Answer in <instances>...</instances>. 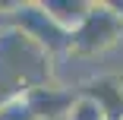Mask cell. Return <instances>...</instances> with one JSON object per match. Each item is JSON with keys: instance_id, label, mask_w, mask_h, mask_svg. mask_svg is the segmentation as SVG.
Masks as SVG:
<instances>
[{"instance_id": "cell-7", "label": "cell", "mask_w": 123, "mask_h": 120, "mask_svg": "<svg viewBox=\"0 0 123 120\" xmlns=\"http://www.w3.org/2000/svg\"><path fill=\"white\" fill-rule=\"evenodd\" d=\"M111 6H114V13H117V16L123 19V0H117V3H111Z\"/></svg>"}, {"instance_id": "cell-3", "label": "cell", "mask_w": 123, "mask_h": 120, "mask_svg": "<svg viewBox=\"0 0 123 120\" xmlns=\"http://www.w3.org/2000/svg\"><path fill=\"white\" fill-rule=\"evenodd\" d=\"M79 92L73 88H57V85H35L22 92V101H25L29 114L35 120H57L63 114H69L73 101H76Z\"/></svg>"}, {"instance_id": "cell-5", "label": "cell", "mask_w": 123, "mask_h": 120, "mask_svg": "<svg viewBox=\"0 0 123 120\" xmlns=\"http://www.w3.org/2000/svg\"><path fill=\"white\" fill-rule=\"evenodd\" d=\"M41 10L51 16L63 32H69V35H73V32L82 25V19L88 16L92 3H85V0H44Z\"/></svg>"}, {"instance_id": "cell-2", "label": "cell", "mask_w": 123, "mask_h": 120, "mask_svg": "<svg viewBox=\"0 0 123 120\" xmlns=\"http://www.w3.org/2000/svg\"><path fill=\"white\" fill-rule=\"evenodd\" d=\"M10 22L16 25L19 35H25L44 54L69 51V32H63L57 22L41 10V3H16L13 13H10Z\"/></svg>"}, {"instance_id": "cell-6", "label": "cell", "mask_w": 123, "mask_h": 120, "mask_svg": "<svg viewBox=\"0 0 123 120\" xmlns=\"http://www.w3.org/2000/svg\"><path fill=\"white\" fill-rule=\"evenodd\" d=\"M66 120H107L104 107L98 104L95 98H88V95H76V101H73Z\"/></svg>"}, {"instance_id": "cell-4", "label": "cell", "mask_w": 123, "mask_h": 120, "mask_svg": "<svg viewBox=\"0 0 123 120\" xmlns=\"http://www.w3.org/2000/svg\"><path fill=\"white\" fill-rule=\"evenodd\" d=\"M79 95H88L104 107L107 120H123V85L117 79H95L88 85H82Z\"/></svg>"}, {"instance_id": "cell-8", "label": "cell", "mask_w": 123, "mask_h": 120, "mask_svg": "<svg viewBox=\"0 0 123 120\" xmlns=\"http://www.w3.org/2000/svg\"><path fill=\"white\" fill-rule=\"evenodd\" d=\"M120 85H123V79H120Z\"/></svg>"}, {"instance_id": "cell-1", "label": "cell", "mask_w": 123, "mask_h": 120, "mask_svg": "<svg viewBox=\"0 0 123 120\" xmlns=\"http://www.w3.org/2000/svg\"><path fill=\"white\" fill-rule=\"evenodd\" d=\"M123 38V19L111 3H92L82 25L69 35V54H101Z\"/></svg>"}]
</instances>
